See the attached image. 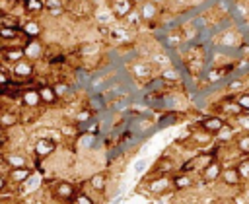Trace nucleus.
Wrapping results in <instances>:
<instances>
[{
	"label": "nucleus",
	"instance_id": "nucleus-1",
	"mask_svg": "<svg viewBox=\"0 0 249 204\" xmlns=\"http://www.w3.org/2000/svg\"><path fill=\"white\" fill-rule=\"evenodd\" d=\"M132 10H134L132 0H109V12L113 19H124Z\"/></svg>",
	"mask_w": 249,
	"mask_h": 204
},
{
	"label": "nucleus",
	"instance_id": "nucleus-2",
	"mask_svg": "<svg viewBox=\"0 0 249 204\" xmlns=\"http://www.w3.org/2000/svg\"><path fill=\"white\" fill-rule=\"evenodd\" d=\"M12 76L14 78H18V80H29L33 74H35V64H33V60H29V58H21L19 62H16V64H12Z\"/></svg>",
	"mask_w": 249,
	"mask_h": 204
},
{
	"label": "nucleus",
	"instance_id": "nucleus-3",
	"mask_svg": "<svg viewBox=\"0 0 249 204\" xmlns=\"http://www.w3.org/2000/svg\"><path fill=\"white\" fill-rule=\"evenodd\" d=\"M136 10H138V14H140L142 23H152V21L158 17V14H160L158 4H154L152 0H142Z\"/></svg>",
	"mask_w": 249,
	"mask_h": 204
},
{
	"label": "nucleus",
	"instance_id": "nucleus-4",
	"mask_svg": "<svg viewBox=\"0 0 249 204\" xmlns=\"http://www.w3.org/2000/svg\"><path fill=\"white\" fill-rule=\"evenodd\" d=\"M21 58H25V49L23 45H8L2 49V62L6 64H16Z\"/></svg>",
	"mask_w": 249,
	"mask_h": 204
},
{
	"label": "nucleus",
	"instance_id": "nucleus-5",
	"mask_svg": "<svg viewBox=\"0 0 249 204\" xmlns=\"http://www.w3.org/2000/svg\"><path fill=\"white\" fill-rule=\"evenodd\" d=\"M19 99H21V105L25 109H37L39 105H43L41 97H39V87H25V89H21Z\"/></svg>",
	"mask_w": 249,
	"mask_h": 204
},
{
	"label": "nucleus",
	"instance_id": "nucleus-6",
	"mask_svg": "<svg viewBox=\"0 0 249 204\" xmlns=\"http://www.w3.org/2000/svg\"><path fill=\"white\" fill-rule=\"evenodd\" d=\"M222 171H224L222 163L216 161V159H210V161L204 165V169H202V179H204L206 183H214V181L222 179Z\"/></svg>",
	"mask_w": 249,
	"mask_h": 204
},
{
	"label": "nucleus",
	"instance_id": "nucleus-7",
	"mask_svg": "<svg viewBox=\"0 0 249 204\" xmlns=\"http://www.w3.org/2000/svg\"><path fill=\"white\" fill-rule=\"evenodd\" d=\"M53 192L60 200H74V196H76V188L68 181H56L54 187H53Z\"/></svg>",
	"mask_w": 249,
	"mask_h": 204
},
{
	"label": "nucleus",
	"instance_id": "nucleus-8",
	"mask_svg": "<svg viewBox=\"0 0 249 204\" xmlns=\"http://www.w3.org/2000/svg\"><path fill=\"white\" fill-rule=\"evenodd\" d=\"M54 150H56V142L51 140V138H39V140L35 142V148H33L37 159H43V157L51 155Z\"/></svg>",
	"mask_w": 249,
	"mask_h": 204
},
{
	"label": "nucleus",
	"instance_id": "nucleus-9",
	"mask_svg": "<svg viewBox=\"0 0 249 204\" xmlns=\"http://www.w3.org/2000/svg\"><path fill=\"white\" fill-rule=\"evenodd\" d=\"M29 177H33V169L27 165V167H10L8 171V181L16 183V185H23Z\"/></svg>",
	"mask_w": 249,
	"mask_h": 204
},
{
	"label": "nucleus",
	"instance_id": "nucleus-10",
	"mask_svg": "<svg viewBox=\"0 0 249 204\" xmlns=\"http://www.w3.org/2000/svg\"><path fill=\"white\" fill-rule=\"evenodd\" d=\"M224 124H226V120L220 115H210V117H206V119L200 120V128L206 130V132H210V134H214V136L220 132V128Z\"/></svg>",
	"mask_w": 249,
	"mask_h": 204
},
{
	"label": "nucleus",
	"instance_id": "nucleus-11",
	"mask_svg": "<svg viewBox=\"0 0 249 204\" xmlns=\"http://www.w3.org/2000/svg\"><path fill=\"white\" fill-rule=\"evenodd\" d=\"M130 72L136 80L144 82V80H150L152 78V64L150 62H144V60H138L134 64H130Z\"/></svg>",
	"mask_w": 249,
	"mask_h": 204
},
{
	"label": "nucleus",
	"instance_id": "nucleus-12",
	"mask_svg": "<svg viewBox=\"0 0 249 204\" xmlns=\"http://www.w3.org/2000/svg\"><path fill=\"white\" fill-rule=\"evenodd\" d=\"M23 49H25V58L33 60V58H41L43 56V45L39 43V39H27L23 41Z\"/></svg>",
	"mask_w": 249,
	"mask_h": 204
},
{
	"label": "nucleus",
	"instance_id": "nucleus-13",
	"mask_svg": "<svg viewBox=\"0 0 249 204\" xmlns=\"http://www.w3.org/2000/svg\"><path fill=\"white\" fill-rule=\"evenodd\" d=\"M43 33V25L37 19H27L21 23V35L27 39H39V35Z\"/></svg>",
	"mask_w": 249,
	"mask_h": 204
},
{
	"label": "nucleus",
	"instance_id": "nucleus-14",
	"mask_svg": "<svg viewBox=\"0 0 249 204\" xmlns=\"http://www.w3.org/2000/svg\"><path fill=\"white\" fill-rule=\"evenodd\" d=\"M39 97H41L43 105H54L60 99L58 93L54 91V85H51V84H41L39 85Z\"/></svg>",
	"mask_w": 249,
	"mask_h": 204
},
{
	"label": "nucleus",
	"instance_id": "nucleus-15",
	"mask_svg": "<svg viewBox=\"0 0 249 204\" xmlns=\"http://www.w3.org/2000/svg\"><path fill=\"white\" fill-rule=\"evenodd\" d=\"M169 187H173V181H171L167 175H160V177H156V179H152V181L148 183V190L154 192V194H161V192L167 190Z\"/></svg>",
	"mask_w": 249,
	"mask_h": 204
},
{
	"label": "nucleus",
	"instance_id": "nucleus-16",
	"mask_svg": "<svg viewBox=\"0 0 249 204\" xmlns=\"http://www.w3.org/2000/svg\"><path fill=\"white\" fill-rule=\"evenodd\" d=\"M222 181H224L228 187H237V185L243 181L241 175H239L237 165H235V167H224V171H222Z\"/></svg>",
	"mask_w": 249,
	"mask_h": 204
},
{
	"label": "nucleus",
	"instance_id": "nucleus-17",
	"mask_svg": "<svg viewBox=\"0 0 249 204\" xmlns=\"http://www.w3.org/2000/svg\"><path fill=\"white\" fill-rule=\"evenodd\" d=\"M18 122H19L18 113H14V111H2L0 113V128H10V126H16Z\"/></svg>",
	"mask_w": 249,
	"mask_h": 204
},
{
	"label": "nucleus",
	"instance_id": "nucleus-18",
	"mask_svg": "<svg viewBox=\"0 0 249 204\" xmlns=\"http://www.w3.org/2000/svg\"><path fill=\"white\" fill-rule=\"evenodd\" d=\"M171 181H173V187H175L177 190H185V188L193 187V179H191V175H187L185 171L179 173V175H175Z\"/></svg>",
	"mask_w": 249,
	"mask_h": 204
},
{
	"label": "nucleus",
	"instance_id": "nucleus-19",
	"mask_svg": "<svg viewBox=\"0 0 249 204\" xmlns=\"http://www.w3.org/2000/svg\"><path fill=\"white\" fill-rule=\"evenodd\" d=\"M23 10L31 16L45 12V0H23Z\"/></svg>",
	"mask_w": 249,
	"mask_h": 204
},
{
	"label": "nucleus",
	"instance_id": "nucleus-20",
	"mask_svg": "<svg viewBox=\"0 0 249 204\" xmlns=\"http://www.w3.org/2000/svg\"><path fill=\"white\" fill-rule=\"evenodd\" d=\"M4 161L10 167H27V157L23 153H8L4 157Z\"/></svg>",
	"mask_w": 249,
	"mask_h": 204
},
{
	"label": "nucleus",
	"instance_id": "nucleus-21",
	"mask_svg": "<svg viewBox=\"0 0 249 204\" xmlns=\"http://www.w3.org/2000/svg\"><path fill=\"white\" fill-rule=\"evenodd\" d=\"M105 185H107V177H105V173H95V175H91L89 177V187L93 188V190H105Z\"/></svg>",
	"mask_w": 249,
	"mask_h": 204
},
{
	"label": "nucleus",
	"instance_id": "nucleus-22",
	"mask_svg": "<svg viewBox=\"0 0 249 204\" xmlns=\"http://www.w3.org/2000/svg\"><path fill=\"white\" fill-rule=\"evenodd\" d=\"M21 35V29H16V27H4V25H0V39L2 41H8V43H12L14 39H18Z\"/></svg>",
	"mask_w": 249,
	"mask_h": 204
},
{
	"label": "nucleus",
	"instance_id": "nucleus-23",
	"mask_svg": "<svg viewBox=\"0 0 249 204\" xmlns=\"http://www.w3.org/2000/svg\"><path fill=\"white\" fill-rule=\"evenodd\" d=\"M91 109L88 107V109H82V111H78L76 115H74V120H76V124L80 126V128H84V124H88L89 120H91Z\"/></svg>",
	"mask_w": 249,
	"mask_h": 204
},
{
	"label": "nucleus",
	"instance_id": "nucleus-24",
	"mask_svg": "<svg viewBox=\"0 0 249 204\" xmlns=\"http://www.w3.org/2000/svg\"><path fill=\"white\" fill-rule=\"evenodd\" d=\"M21 19L18 17V16H14V14H6L2 19H0V25H4V27H16V29H21Z\"/></svg>",
	"mask_w": 249,
	"mask_h": 204
},
{
	"label": "nucleus",
	"instance_id": "nucleus-25",
	"mask_svg": "<svg viewBox=\"0 0 249 204\" xmlns=\"http://www.w3.org/2000/svg\"><path fill=\"white\" fill-rule=\"evenodd\" d=\"M235 148L241 153H249V132H243L235 138Z\"/></svg>",
	"mask_w": 249,
	"mask_h": 204
},
{
	"label": "nucleus",
	"instance_id": "nucleus-26",
	"mask_svg": "<svg viewBox=\"0 0 249 204\" xmlns=\"http://www.w3.org/2000/svg\"><path fill=\"white\" fill-rule=\"evenodd\" d=\"M160 76H161L167 84H175V82H179V72H177L175 68H165V70L160 72Z\"/></svg>",
	"mask_w": 249,
	"mask_h": 204
},
{
	"label": "nucleus",
	"instance_id": "nucleus-27",
	"mask_svg": "<svg viewBox=\"0 0 249 204\" xmlns=\"http://www.w3.org/2000/svg\"><path fill=\"white\" fill-rule=\"evenodd\" d=\"M216 138H218V140H230V138H233V126L226 122V124L220 128V132L216 134Z\"/></svg>",
	"mask_w": 249,
	"mask_h": 204
},
{
	"label": "nucleus",
	"instance_id": "nucleus-28",
	"mask_svg": "<svg viewBox=\"0 0 249 204\" xmlns=\"http://www.w3.org/2000/svg\"><path fill=\"white\" fill-rule=\"evenodd\" d=\"M235 103H237L243 111H247V109H249V91H239V93L235 95Z\"/></svg>",
	"mask_w": 249,
	"mask_h": 204
},
{
	"label": "nucleus",
	"instance_id": "nucleus-29",
	"mask_svg": "<svg viewBox=\"0 0 249 204\" xmlns=\"http://www.w3.org/2000/svg\"><path fill=\"white\" fill-rule=\"evenodd\" d=\"M212 138H214V134H210V132H206V130H202V132H195V134H193V140L198 142V144H206V142H210Z\"/></svg>",
	"mask_w": 249,
	"mask_h": 204
},
{
	"label": "nucleus",
	"instance_id": "nucleus-30",
	"mask_svg": "<svg viewBox=\"0 0 249 204\" xmlns=\"http://www.w3.org/2000/svg\"><path fill=\"white\" fill-rule=\"evenodd\" d=\"M158 163H160V165L156 167V171H158V173H163V175H167V173L173 169V163H171L169 159H160Z\"/></svg>",
	"mask_w": 249,
	"mask_h": 204
},
{
	"label": "nucleus",
	"instance_id": "nucleus-31",
	"mask_svg": "<svg viewBox=\"0 0 249 204\" xmlns=\"http://www.w3.org/2000/svg\"><path fill=\"white\" fill-rule=\"evenodd\" d=\"M82 130H84L86 134H91V136H95V134L99 132V124H97V120H93V119H91L88 124H84V128H82Z\"/></svg>",
	"mask_w": 249,
	"mask_h": 204
},
{
	"label": "nucleus",
	"instance_id": "nucleus-32",
	"mask_svg": "<svg viewBox=\"0 0 249 204\" xmlns=\"http://www.w3.org/2000/svg\"><path fill=\"white\" fill-rule=\"evenodd\" d=\"M72 202H74V204H95V202L89 198V194H86V192H76V196H74Z\"/></svg>",
	"mask_w": 249,
	"mask_h": 204
},
{
	"label": "nucleus",
	"instance_id": "nucleus-33",
	"mask_svg": "<svg viewBox=\"0 0 249 204\" xmlns=\"http://www.w3.org/2000/svg\"><path fill=\"white\" fill-rule=\"evenodd\" d=\"M124 19H126V23H128L130 27H132V25H138V23L142 21V19H140V14H138V10H136V8H134V10H132Z\"/></svg>",
	"mask_w": 249,
	"mask_h": 204
},
{
	"label": "nucleus",
	"instance_id": "nucleus-34",
	"mask_svg": "<svg viewBox=\"0 0 249 204\" xmlns=\"http://www.w3.org/2000/svg\"><path fill=\"white\" fill-rule=\"evenodd\" d=\"M237 169H239V175L241 179H249V159H243L237 163Z\"/></svg>",
	"mask_w": 249,
	"mask_h": 204
},
{
	"label": "nucleus",
	"instance_id": "nucleus-35",
	"mask_svg": "<svg viewBox=\"0 0 249 204\" xmlns=\"http://www.w3.org/2000/svg\"><path fill=\"white\" fill-rule=\"evenodd\" d=\"M76 126L74 124H64L62 128H60V134L64 136V138H72V136H76Z\"/></svg>",
	"mask_w": 249,
	"mask_h": 204
},
{
	"label": "nucleus",
	"instance_id": "nucleus-36",
	"mask_svg": "<svg viewBox=\"0 0 249 204\" xmlns=\"http://www.w3.org/2000/svg\"><path fill=\"white\" fill-rule=\"evenodd\" d=\"M148 167V159L146 157H140L136 163H134V173H144Z\"/></svg>",
	"mask_w": 249,
	"mask_h": 204
},
{
	"label": "nucleus",
	"instance_id": "nucleus-37",
	"mask_svg": "<svg viewBox=\"0 0 249 204\" xmlns=\"http://www.w3.org/2000/svg\"><path fill=\"white\" fill-rule=\"evenodd\" d=\"M10 84V74H8V70L0 64V87L2 85H8Z\"/></svg>",
	"mask_w": 249,
	"mask_h": 204
},
{
	"label": "nucleus",
	"instance_id": "nucleus-38",
	"mask_svg": "<svg viewBox=\"0 0 249 204\" xmlns=\"http://www.w3.org/2000/svg\"><path fill=\"white\" fill-rule=\"evenodd\" d=\"M45 12H47L49 16H53V17H58V16H62V14L66 12V8H64V6H60V8H47Z\"/></svg>",
	"mask_w": 249,
	"mask_h": 204
},
{
	"label": "nucleus",
	"instance_id": "nucleus-39",
	"mask_svg": "<svg viewBox=\"0 0 249 204\" xmlns=\"http://www.w3.org/2000/svg\"><path fill=\"white\" fill-rule=\"evenodd\" d=\"M228 89H230V91H241V89H243V80H233V82H230Z\"/></svg>",
	"mask_w": 249,
	"mask_h": 204
},
{
	"label": "nucleus",
	"instance_id": "nucleus-40",
	"mask_svg": "<svg viewBox=\"0 0 249 204\" xmlns=\"http://www.w3.org/2000/svg\"><path fill=\"white\" fill-rule=\"evenodd\" d=\"M54 91L58 93V97H62L64 93H68V91H70V87H68L66 84H62V82H60V84H54Z\"/></svg>",
	"mask_w": 249,
	"mask_h": 204
},
{
	"label": "nucleus",
	"instance_id": "nucleus-41",
	"mask_svg": "<svg viewBox=\"0 0 249 204\" xmlns=\"http://www.w3.org/2000/svg\"><path fill=\"white\" fill-rule=\"evenodd\" d=\"M60 6H64L62 0H45V10L47 8H60Z\"/></svg>",
	"mask_w": 249,
	"mask_h": 204
},
{
	"label": "nucleus",
	"instance_id": "nucleus-42",
	"mask_svg": "<svg viewBox=\"0 0 249 204\" xmlns=\"http://www.w3.org/2000/svg\"><path fill=\"white\" fill-rule=\"evenodd\" d=\"M6 188V177L4 175H0V192Z\"/></svg>",
	"mask_w": 249,
	"mask_h": 204
},
{
	"label": "nucleus",
	"instance_id": "nucleus-43",
	"mask_svg": "<svg viewBox=\"0 0 249 204\" xmlns=\"http://www.w3.org/2000/svg\"><path fill=\"white\" fill-rule=\"evenodd\" d=\"M4 2H8V4H16V2H21V0H4Z\"/></svg>",
	"mask_w": 249,
	"mask_h": 204
},
{
	"label": "nucleus",
	"instance_id": "nucleus-44",
	"mask_svg": "<svg viewBox=\"0 0 249 204\" xmlns=\"http://www.w3.org/2000/svg\"><path fill=\"white\" fill-rule=\"evenodd\" d=\"M152 2H154V4H158V6H160V4H163V2H165V0H152Z\"/></svg>",
	"mask_w": 249,
	"mask_h": 204
},
{
	"label": "nucleus",
	"instance_id": "nucleus-45",
	"mask_svg": "<svg viewBox=\"0 0 249 204\" xmlns=\"http://www.w3.org/2000/svg\"><path fill=\"white\" fill-rule=\"evenodd\" d=\"M4 146V136H2V132H0V148Z\"/></svg>",
	"mask_w": 249,
	"mask_h": 204
},
{
	"label": "nucleus",
	"instance_id": "nucleus-46",
	"mask_svg": "<svg viewBox=\"0 0 249 204\" xmlns=\"http://www.w3.org/2000/svg\"><path fill=\"white\" fill-rule=\"evenodd\" d=\"M4 16H6V12H4V10H2V8H0V19H2V17H4Z\"/></svg>",
	"mask_w": 249,
	"mask_h": 204
},
{
	"label": "nucleus",
	"instance_id": "nucleus-47",
	"mask_svg": "<svg viewBox=\"0 0 249 204\" xmlns=\"http://www.w3.org/2000/svg\"><path fill=\"white\" fill-rule=\"evenodd\" d=\"M0 204H6V202H0Z\"/></svg>",
	"mask_w": 249,
	"mask_h": 204
},
{
	"label": "nucleus",
	"instance_id": "nucleus-48",
	"mask_svg": "<svg viewBox=\"0 0 249 204\" xmlns=\"http://www.w3.org/2000/svg\"><path fill=\"white\" fill-rule=\"evenodd\" d=\"M21 2H23V0H21Z\"/></svg>",
	"mask_w": 249,
	"mask_h": 204
}]
</instances>
